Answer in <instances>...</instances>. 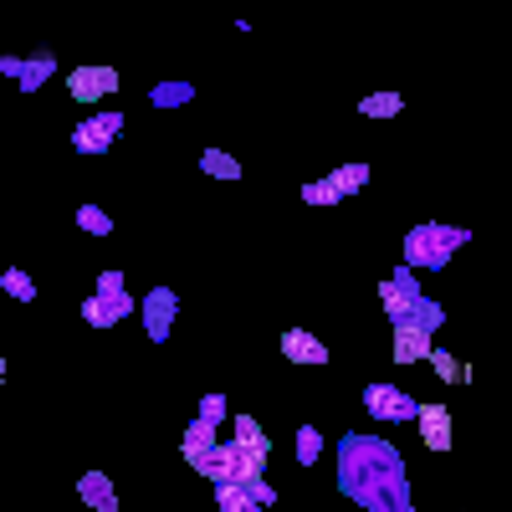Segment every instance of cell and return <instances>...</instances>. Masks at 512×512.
<instances>
[{
	"label": "cell",
	"mask_w": 512,
	"mask_h": 512,
	"mask_svg": "<svg viewBox=\"0 0 512 512\" xmlns=\"http://www.w3.org/2000/svg\"><path fill=\"white\" fill-rule=\"evenodd\" d=\"M338 487L364 512H415L405 487V461L379 436H349L338 446Z\"/></svg>",
	"instance_id": "obj_1"
},
{
	"label": "cell",
	"mask_w": 512,
	"mask_h": 512,
	"mask_svg": "<svg viewBox=\"0 0 512 512\" xmlns=\"http://www.w3.org/2000/svg\"><path fill=\"white\" fill-rule=\"evenodd\" d=\"M466 241H472V231L466 226H415L410 236H405V267L415 272H431V267H446L451 262V251H461Z\"/></svg>",
	"instance_id": "obj_2"
},
{
	"label": "cell",
	"mask_w": 512,
	"mask_h": 512,
	"mask_svg": "<svg viewBox=\"0 0 512 512\" xmlns=\"http://www.w3.org/2000/svg\"><path fill=\"white\" fill-rule=\"evenodd\" d=\"M128 313H134V297H128V287H123V272H103L98 277V292L82 303V318H88V328H113V323H123Z\"/></svg>",
	"instance_id": "obj_3"
},
{
	"label": "cell",
	"mask_w": 512,
	"mask_h": 512,
	"mask_svg": "<svg viewBox=\"0 0 512 512\" xmlns=\"http://www.w3.org/2000/svg\"><path fill=\"white\" fill-rule=\"evenodd\" d=\"M118 134H123V113L108 108V113H93V118H82L72 128V149L77 154H108Z\"/></svg>",
	"instance_id": "obj_4"
},
{
	"label": "cell",
	"mask_w": 512,
	"mask_h": 512,
	"mask_svg": "<svg viewBox=\"0 0 512 512\" xmlns=\"http://www.w3.org/2000/svg\"><path fill=\"white\" fill-rule=\"evenodd\" d=\"M272 502H277V492H272L267 477L262 482H246V487L241 482H221L216 487V507L221 512H267Z\"/></svg>",
	"instance_id": "obj_5"
},
{
	"label": "cell",
	"mask_w": 512,
	"mask_h": 512,
	"mask_svg": "<svg viewBox=\"0 0 512 512\" xmlns=\"http://www.w3.org/2000/svg\"><path fill=\"white\" fill-rule=\"evenodd\" d=\"M420 297H425V292H420V282H415V272H410V267H400L395 277H384V282H379V308L390 313L395 323H405V318H410V308L420 303Z\"/></svg>",
	"instance_id": "obj_6"
},
{
	"label": "cell",
	"mask_w": 512,
	"mask_h": 512,
	"mask_svg": "<svg viewBox=\"0 0 512 512\" xmlns=\"http://www.w3.org/2000/svg\"><path fill=\"white\" fill-rule=\"evenodd\" d=\"M67 93L77 98V103H103V98H113L118 93V72L113 67H77L72 77H67Z\"/></svg>",
	"instance_id": "obj_7"
},
{
	"label": "cell",
	"mask_w": 512,
	"mask_h": 512,
	"mask_svg": "<svg viewBox=\"0 0 512 512\" xmlns=\"http://www.w3.org/2000/svg\"><path fill=\"white\" fill-rule=\"evenodd\" d=\"M415 395H405V390H395V384H369L364 390V410L374 415V420H415Z\"/></svg>",
	"instance_id": "obj_8"
},
{
	"label": "cell",
	"mask_w": 512,
	"mask_h": 512,
	"mask_svg": "<svg viewBox=\"0 0 512 512\" xmlns=\"http://www.w3.org/2000/svg\"><path fill=\"white\" fill-rule=\"evenodd\" d=\"M175 308H180V297L169 292V287H154V292L144 297V328H149L154 344H164L169 328H175Z\"/></svg>",
	"instance_id": "obj_9"
},
{
	"label": "cell",
	"mask_w": 512,
	"mask_h": 512,
	"mask_svg": "<svg viewBox=\"0 0 512 512\" xmlns=\"http://www.w3.org/2000/svg\"><path fill=\"white\" fill-rule=\"evenodd\" d=\"M415 420H420L425 451H451V410L446 405H415Z\"/></svg>",
	"instance_id": "obj_10"
},
{
	"label": "cell",
	"mask_w": 512,
	"mask_h": 512,
	"mask_svg": "<svg viewBox=\"0 0 512 512\" xmlns=\"http://www.w3.org/2000/svg\"><path fill=\"white\" fill-rule=\"evenodd\" d=\"M282 354H287V364H328V344L313 338L308 328H287L282 333Z\"/></svg>",
	"instance_id": "obj_11"
},
{
	"label": "cell",
	"mask_w": 512,
	"mask_h": 512,
	"mask_svg": "<svg viewBox=\"0 0 512 512\" xmlns=\"http://www.w3.org/2000/svg\"><path fill=\"white\" fill-rule=\"evenodd\" d=\"M77 497L88 502L93 512H118V492H113L108 472H82V482H77Z\"/></svg>",
	"instance_id": "obj_12"
},
{
	"label": "cell",
	"mask_w": 512,
	"mask_h": 512,
	"mask_svg": "<svg viewBox=\"0 0 512 512\" xmlns=\"http://www.w3.org/2000/svg\"><path fill=\"white\" fill-rule=\"evenodd\" d=\"M395 364H415V359H431V333H420L410 323H395Z\"/></svg>",
	"instance_id": "obj_13"
},
{
	"label": "cell",
	"mask_w": 512,
	"mask_h": 512,
	"mask_svg": "<svg viewBox=\"0 0 512 512\" xmlns=\"http://www.w3.org/2000/svg\"><path fill=\"white\" fill-rule=\"evenodd\" d=\"M231 446H241V451H251V456H272L267 431H262L251 415H236V420H231Z\"/></svg>",
	"instance_id": "obj_14"
},
{
	"label": "cell",
	"mask_w": 512,
	"mask_h": 512,
	"mask_svg": "<svg viewBox=\"0 0 512 512\" xmlns=\"http://www.w3.org/2000/svg\"><path fill=\"white\" fill-rule=\"evenodd\" d=\"M210 446H221V436H216V425H205V420H190V431H185V441H180V451H185V461L195 466Z\"/></svg>",
	"instance_id": "obj_15"
},
{
	"label": "cell",
	"mask_w": 512,
	"mask_h": 512,
	"mask_svg": "<svg viewBox=\"0 0 512 512\" xmlns=\"http://www.w3.org/2000/svg\"><path fill=\"white\" fill-rule=\"evenodd\" d=\"M52 72H57V57H52V52H36V57H26V62H21V77H16V82H21V93H36V88H41V82H47Z\"/></svg>",
	"instance_id": "obj_16"
},
{
	"label": "cell",
	"mask_w": 512,
	"mask_h": 512,
	"mask_svg": "<svg viewBox=\"0 0 512 512\" xmlns=\"http://www.w3.org/2000/svg\"><path fill=\"white\" fill-rule=\"evenodd\" d=\"M328 185L338 190V200H344V195H359V190L369 185V164H338L333 175H328Z\"/></svg>",
	"instance_id": "obj_17"
},
{
	"label": "cell",
	"mask_w": 512,
	"mask_h": 512,
	"mask_svg": "<svg viewBox=\"0 0 512 512\" xmlns=\"http://www.w3.org/2000/svg\"><path fill=\"white\" fill-rule=\"evenodd\" d=\"M200 169H205L210 180H226V185H231V180H241V164H236L226 149H205V154H200Z\"/></svg>",
	"instance_id": "obj_18"
},
{
	"label": "cell",
	"mask_w": 512,
	"mask_h": 512,
	"mask_svg": "<svg viewBox=\"0 0 512 512\" xmlns=\"http://www.w3.org/2000/svg\"><path fill=\"white\" fill-rule=\"evenodd\" d=\"M226 461H231V451H226V441H221V446H210V451L195 461V472H200L210 487H221V482H226Z\"/></svg>",
	"instance_id": "obj_19"
},
{
	"label": "cell",
	"mask_w": 512,
	"mask_h": 512,
	"mask_svg": "<svg viewBox=\"0 0 512 512\" xmlns=\"http://www.w3.org/2000/svg\"><path fill=\"white\" fill-rule=\"evenodd\" d=\"M400 108H405V98H400V93H369V98L359 103V113H364V118H395Z\"/></svg>",
	"instance_id": "obj_20"
},
{
	"label": "cell",
	"mask_w": 512,
	"mask_h": 512,
	"mask_svg": "<svg viewBox=\"0 0 512 512\" xmlns=\"http://www.w3.org/2000/svg\"><path fill=\"white\" fill-rule=\"evenodd\" d=\"M318 456H323V431H318V425H303V431H297V461L313 466Z\"/></svg>",
	"instance_id": "obj_21"
},
{
	"label": "cell",
	"mask_w": 512,
	"mask_h": 512,
	"mask_svg": "<svg viewBox=\"0 0 512 512\" xmlns=\"http://www.w3.org/2000/svg\"><path fill=\"white\" fill-rule=\"evenodd\" d=\"M0 287H6L11 297H16V303H31V297H36V282L21 272V267H11V272H0Z\"/></svg>",
	"instance_id": "obj_22"
},
{
	"label": "cell",
	"mask_w": 512,
	"mask_h": 512,
	"mask_svg": "<svg viewBox=\"0 0 512 512\" xmlns=\"http://www.w3.org/2000/svg\"><path fill=\"white\" fill-rule=\"evenodd\" d=\"M190 93H195L190 82H159V88H154V108H180Z\"/></svg>",
	"instance_id": "obj_23"
},
{
	"label": "cell",
	"mask_w": 512,
	"mask_h": 512,
	"mask_svg": "<svg viewBox=\"0 0 512 512\" xmlns=\"http://www.w3.org/2000/svg\"><path fill=\"white\" fill-rule=\"evenodd\" d=\"M77 226L88 231V236H108V231H113L108 210H98V205H82V210H77Z\"/></svg>",
	"instance_id": "obj_24"
},
{
	"label": "cell",
	"mask_w": 512,
	"mask_h": 512,
	"mask_svg": "<svg viewBox=\"0 0 512 512\" xmlns=\"http://www.w3.org/2000/svg\"><path fill=\"white\" fill-rule=\"evenodd\" d=\"M431 364H436V374L446 379V384H461V379H472V369L466 364H456L451 354H441V349H431Z\"/></svg>",
	"instance_id": "obj_25"
},
{
	"label": "cell",
	"mask_w": 512,
	"mask_h": 512,
	"mask_svg": "<svg viewBox=\"0 0 512 512\" xmlns=\"http://www.w3.org/2000/svg\"><path fill=\"white\" fill-rule=\"evenodd\" d=\"M195 420H205V425H221V420H226V395H221V390H210V395L200 400V415H195Z\"/></svg>",
	"instance_id": "obj_26"
},
{
	"label": "cell",
	"mask_w": 512,
	"mask_h": 512,
	"mask_svg": "<svg viewBox=\"0 0 512 512\" xmlns=\"http://www.w3.org/2000/svg\"><path fill=\"white\" fill-rule=\"evenodd\" d=\"M303 200L308 205H338V190L328 180H313V185H303Z\"/></svg>",
	"instance_id": "obj_27"
},
{
	"label": "cell",
	"mask_w": 512,
	"mask_h": 512,
	"mask_svg": "<svg viewBox=\"0 0 512 512\" xmlns=\"http://www.w3.org/2000/svg\"><path fill=\"white\" fill-rule=\"evenodd\" d=\"M0 72H6V77H21V57H0Z\"/></svg>",
	"instance_id": "obj_28"
},
{
	"label": "cell",
	"mask_w": 512,
	"mask_h": 512,
	"mask_svg": "<svg viewBox=\"0 0 512 512\" xmlns=\"http://www.w3.org/2000/svg\"><path fill=\"white\" fill-rule=\"evenodd\" d=\"M0 379H6V359H0Z\"/></svg>",
	"instance_id": "obj_29"
}]
</instances>
